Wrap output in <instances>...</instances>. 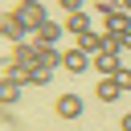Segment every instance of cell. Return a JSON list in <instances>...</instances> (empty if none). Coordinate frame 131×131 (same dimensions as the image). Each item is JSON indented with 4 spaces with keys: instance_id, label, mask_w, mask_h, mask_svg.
<instances>
[{
    "instance_id": "9",
    "label": "cell",
    "mask_w": 131,
    "mask_h": 131,
    "mask_svg": "<svg viewBox=\"0 0 131 131\" xmlns=\"http://www.w3.org/2000/svg\"><path fill=\"white\" fill-rule=\"evenodd\" d=\"M66 33H78V37L90 33V16H86V12H70V16H66Z\"/></svg>"
},
{
    "instance_id": "13",
    "label": "cell",
    "mask_w": 131,
    "mask_h": 131,
    "mask_svg": "<svg viewBox=\"0 0 131 131\" xmlns=\"http://www.w3.org/2000/svg\"><path fill=\"white\" fill-rule=\"evenodd\" d=\"M57 4L66 8V16H70V12H82V0H57Z\"/></svg>"
},
{
    "instance_id": "6",
    "label": "cell",
    "mask_w": 131,
    "mask_h": 131,
    "mask_svg": "<svg viewBox=\"0 0 131 131\" xmlns=\"http://www.w3.org/2000/svg\"><path fill=\"white\" fill-rule=\"evenodd\" d=\"M94 94H98L102 102H115V98L123 94V86H119V78H98V86H94Z\"/></svg>"
},
{
    "instance_id": "10",
    "label": "cell",
    "mask_w": 131,
    "mask_h": 131,
    "mask_svg": "<svg viewBox=\"0 0 131 131\" xmlns=\"http://www.w3.org/2000/svg\"><path fill=\"white\" fill-rule=\"evenodd\" d=\"M106 33H119V37L131 33V16H127V12H111V16H106Z\"/></svg>"
},
{
    "instance_id": "2",
    "label": "cell",
    "mask_w": 131,
    "mask_h": 131,
    "mask_svg": "<svg viewBox=\"0 0 131 131\" xmlns=\"http://www.w3.org/2000/svg\"><path fill=\"white\" fill-rule=\"evenodd\" d=\"M90 66H94V57H90V53H82L78 45H74V49H66V57H61V70H66V74H86Z\"/></svg>"
},
{
    "instance_id": "15",
    "label": "cell",
    "mask_w": 131,
    "mask_h": 131,
    "mask_svg": "<svg viewBox=\"0 0 131 131\" xmlns=\"http://www.w3.org/2000/svg\"><path fill=\"white\" fill-rule=\"evenodd\" d=\"M111 4H115L119 12H131V0H111Z\"/></svg>"
},
{
    "instance_id": "1",
    "label": "cell",
    "mask_w": 131,
    "mask_h": 131,
    "mask_svg": "<svg viewBox=\"0 0 131 131\" xmlns=\"http://www.w3.org/2000/svg\"><path fill=\"white\" fill-rule=\"evenodd\" d=\"M16 20L33 33V29H41L49 16H45V8H41V0H37V4H16Z\"/></svg>"
},
{
    "instance_id": "4",
    "label": "cell",
    "mask_w": 131,
    "mask_h": 131,
    "mask_svg": "<svg viewBox=\"0 0 131 131\" xmlns=\"http://www.w3.org/2000/svg\"><path fill=\"white\" fill-rule=\"evenodd\" d=\"M53 115H57V119H78V115H82V98H78V94H61V98L53 102Z\"/></svg>"
},
{
    "instance_id": "11",
    "label": "cell",
    "mask_w": 131,
    "mask_h": 131,
    "mask_svg": "<svg viewBox=\"0 0 131 131\" xmlns=\"http://www.w3.org/2000/svg\"><path fill=\"white\" fill-rule=\"evenodd\" d=\"M20 98V82H8L4 78V86H0V102H16Z\"/></svg>"
},
{
    "instance_id": "3",
    "label": "cell",
    "mask_w": 131,
    "mask_h": 131,
    "mask_svg": "<svg viewBox=\"0 0 131 131\" xmlns=\"http://www.w3.org/2000/svg\"><path fill=\"white\" fill-rule=\"evenodd\" d=\"M0 29H4V41H12V45H25V41L33 37V33H29V29L16 20V12H8V16L0 20Z\"/></svg>"
},
{
    "instance_id": "12",
    "label": "cell",
    "mask_w": 131,
    "mask_h": 131,
    "mask_svg": "<svg viewBox=\"0 0 131 131\" xmlns=\"http://www.w3.org/2000/svg\"><path fill=\"white\" fill-rule=\"evenodd\" d=\"M49 78H53V70H45V66H37V70H33V86H45Z\"/></svg>"
},
{
    "instance_id": "14",
    "label": "cell",
    "mask_w": 131,
    "mask_h": 131,
    "mask_svg": "<svg viewBox=\"0 0 131 131\" xmlns=\"http://www.w3.org/2000/svg\"><path fill=\"white\" fill-rule=\"evenodd\" d=\"M115 78H119V86H123V90H131V70H119Z\"/></svg>"
},
{
    "instance_id": "7",
    "label": "cell",
    "mask_w": 131,
    "mask_h": 131,
    "mask_svg": "<svg viewBox=\"0 0 131 131\" xmlns=\"http://www.w3.org/2000/svg\"><path fill=\"white\" fill-rule=\"evenodd\" d=\"M94 66H98V78H115V74L123 70L115 53H98V57H94Z\"/></svg>"
},
{
    "instance_id": "5",
    "label": "cell",
    "mask_w": 131,
    "mask_h": 131,
    "mask_svg": "<svg viewBox=\"0 0 131 131\" xmlns=\"http://www.w3.org/2000/svg\"><path fill=\"white\" fill-rule=\"evenodd\" d=\"M66 33V25H57V20H45L41 29H33V41L37 45H57V37Z\"/></svg>"
},
{
    "instance_id": "8",
    "label": "cell",
    "mask_w": 131,
    "mask_h": 131,
    "mask_svg": "<svg viewBox=\"0 0 131 131\" xmlns=\"http://www.w3.org/2000/svg\"><path fill=\"white\" fill-rule=\"evenodd\" d=\"M78 49L90 53V57H98V53H102V33H82V37H78Z\"/></svg>"
},
{
    "instance_id": "17",
    "label": "cell",
    "mask_w": 131,
    "mask_h": 131,
    "mask_svg": "<svg viewBox=\"0 0 131 131\" xmlns=\"http://www.w3.org/2000/svg\"><path fill=\"white\" fill-rule=\"evenodd\" d=\"M123 49H131V33H123Z\"/></svg>"
},
{
    "instance_id": "16",
    "label": "cell",
    "mask_w": 131,
    "mask_h": 131,
    "mask_svg": "<svg viewBox=\"0 0 131 131\" xmlns=\"http://www.w3.org/2000/svg\"><path fill=\"white\" fill-rule=\"evenodd\" d=\"M119 127H123V131H131V111H127V115L119 119Z\"/></svg>"
}]
</instances>
